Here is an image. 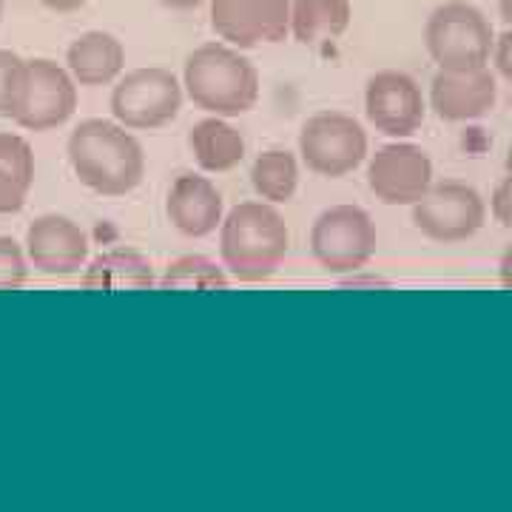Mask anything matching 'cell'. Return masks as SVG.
Segmentation results:
<instances>
[{"label": "cell", "mask_w": 512, "mask_h": 512, "mask_svg": "<svg viewBox=\"0 0 512 512\" xmlns=\"http://www.w3.org/2000/svg\"><path fill=\"white\" fill-rule=\"evenodd\" d=\"M74 177L100 197H126L146 177V154L140 140L111 120H83L69 137Z\"/></svg>", "instance_id": "1"}, {"label": "cell", "mask_w": 512, "mask_h": 512, "mask_svg": "<svg viewBox=\"0 0 512 512\" xmlns=\"http://www.w3.org/2000/svg\"><path fill=\"white\" fill-rule=\"evenodd\" d=\"M291 231L271 202H239L220 222L222 268L239 282H262L285 262Z\"/></svg>", "instance_id": "2"}, {"label": "cell", "mask_w": 512, "mask_h": 512, "mask_svg": "<svg viewBox=\"0 0 512 512\" xmlns=\"http://www.w3.org/2000/svg\"><path fill=\"white\" fill-rule=\"evenodd\" d=\"M183 86L197 109L217 117H239L259 100V72L228 43H202L185 57Z\"/></svg>", "instance_id": "3"}, {"label": "cell", "mask_w": 512, "mask_h": 512, "mask_svg": "<svg viewBox=\"0 0 512 512\" xmlns=\"http://www.w3.org/2000/svg\"><path fill=\"white\" fill-rule=\"evenodd\" d=\"M493 37L490 18L467 0H447L436 6L424 26L427 55L441 72H470L490 66Z\"/></svg>", "instance_id": "4"}, {"label": "cell", "mask_w": 512, "mask_h": 512, "mask_svg": "<svg viewBox=\"0 0 512 512\" xmlns=\"http://www.w3.org/2000/svg\"><path fill=\"white\" fill-rule=\"evenodd\" d=\"M183 109V86L163 66L134 69L117 80L111 92V114L128 131H154L177 120Z\"/></svg>", "instance_id": "5"}, {"label": "cell", "mask_w": 512, "mask_h": 512, "mask_svg": "<svg viewBox=\"0 0 512 512\" xmlns=\"http://www.w3.org/2000/svg\"><path fill=\"white\" fill-rule=\"evenodd\" d=\"M379 234L365 208L333 205L322 211L311 228L313 259L330 274H356L376 254Z\"/></svg>", "instance_id": "6"}, {"label": "cell", "mask_w": 512, "mask_h": 512, "mask_svg": "<svg viewBox=\"0 0 512 512\" xmlns=\"http://www.w3.org/2000/svg\"><path fill=\"white\" fill-rule=\"evenodd\" d=\"M299 154L319 177H348L365 163L367 131L362 123L342 111H319L305 120L299 131Z\"/></svg>", "instance_id": "7"}, {"label": "cell", "mask_w": 512, "mask_h": 512, "mask_svg": "<svg viewBox=\"0 0 512 512\" xmlns=\"http://www.w3.org/2000/svg\"><path fill=\"white\" fill-rule=\"evenodd\" d=\"M487 222V205L476 188L461 180L430 183L413 202V225L421 234L441 245H453L476 237Z\"/></svg>", "instance_id": "8"}, {"label": "cell", "mask_w": 512, "mask_h": 512, "mask_svg": "<svg viewBox=\"0 0 512 512\" xmlns=\"http://www.w3.org/2000/svg\"><path fill=\"white\" fill-rule=\"evenodd\" d=\"M433 183V160L421 146L390 143L367 163V185L384 205H413Z\"/></svg>", "instance_id": "9"}, {"label": "cell", "mask_w": 512, "mask_h": 512, "mask_svg": "<svg viewBox=\"0 0 512 512\" xmlns=\"http://www.w3.org/2000/svg\"><path fill=\"white\" fill-rule=\"evenodd\" d=\"M365 111L370 126L387 137H410L424 123L427 103L421 86L407 72L384 69L365 86Z\"/></svg>", "instance_id": "10"}, {"label": "cell", "mask_w": 512, "mask_h": 512, "mask_svg": "<svg viewBox=\"0 0 512 512\" xmlns=\"http://www.w3.org/2000/svg\"><path fill=\"white\" fill-rule=\"evenodd\" d=\"M26 97L15 123L26 131H52L72 120L77 111V83L69 69L57 66L55 60L37 57L26 60Z\"/></svg>", "instance_id": "11"}, {"label": "cell", "mask_w": 512, "mask_h": 512, "mask_svg": "<svg viewBox=\"0 0 512 512\" xmlns=\"http://www.w3.org/2000/svg\"><path fill=\"white\" fill-rule=\"evenodd\" d=\"M498 100V77L490 66L470 72H436L430 83V106L447 123L487 117Z\"/></svg>", "instance_id": "12"}, {"label": "cell", "mask_w": 512, "mask_h": 512, "mask_svg": "<svg viewBox=\"0 0 512 512\" xmlns=\"http://www.w3.org/2000/svg\"><path fill=\"white\" fill-rule=\"evenodd\" d=\"M26 251L43 274H77L89 259V237L69 217L43 214L26 231Z\"/></svg>", "instance_id": "13"}, {"label": "cell", "mask_w": 512, "mask_h": 512, "mask_svg": "<svg viewBox=\"0 0 512 512\" xmlns=\"http://www.w3.org/2000/svg\"><path fill=\"white\" fill-rule=\"evenodd\" d=\"M222 194L217 185L200 174H180L165 200V214L185 237H208L222 222Z\"/></svg>", "instance_id": "14"}, {"label": "cell", "mask_w": 512, "mask_h": 512, "mask_svg": "<svg viewBox=\"0 0 512 512\" xmlns=\"http://www.w3.org/2000/svg\"><path fill=\"white\" fill-rule=\"evenodd\" d=\"M66 66L77 86H109L126 66V49L109 32H86L69 46Z\"/></svg>", "instance_id": "15"}, {"label": "cell", "mask_w": 512, "mask_h": 512, "mask_svg": "<svg viewBox=\"0 0 512 512\" xmlns=\"http://www.w3.org/2000/svg\"><path fill=\"white\" fill-rule=\"evenodd\" d=\"M80 285L86 291H143V288H154L157 279L146 256L126 248H114L94 259Z\"/></svg>", "instance_id": "16"}, {"label": "cell", "mask_w": 512, "mask_h": 512, "mask_svg": "<svg viewBox=\"0 0 512 512\" xmlns=\"http://www.w3.org/2000/svg\"><path fill=\"white\" fill-rule=\"evenodd\" d=\"M350 20V0H293L291 35L302 46L328 43L348 32Z\"/></svg>", "instance_id": "17"}, {"label": "cell", "mask_w": 512, "mask_h": 512, "mask_svg": "<svg viewBox=\"0 0 512 512\" xmlns=\"http://www.w3.org/2000/svg\"><path fill=\"white\" fill-rule=\"evenodd\" d=\"M188 143H191V151H194L202 171H211V174L231 171L245 157V140H242L239 128L225 123L222 117L200 120L191 128Z\"/></svg>", "instance_id": "18"}, {"label": "cell", "mask_w": 512, "mask_h": 512, "mask_svg": "<svg viewBox=\"0 0 512 512\" xmlns=\"http://www.w3.org/2000/svg\"><path fill=\"white\" fill-rule=\"evenodd\" d=\"M265 0H211V29L234 49H254L262 43Z\"/></svg>", "instance_id": "19"}, {"label": "cell", "mask_w": 512, "mask_h": 512, "mask_svg": "<svg viewBox=\"0 0 512 512\" xmlns=\"http://www.w3.org/2000/svg\"><path fill=\"white\" fill-rule=\"evenodd\" d=\"M251 185L265 202H274V205L291 202L296 185H299L296 157L282 148H271V151L259 154L251 168Z\"/></svg>", "instance_id": "20"}, {"label": "cell", "mask_w": 512, "mask_h": 512, "mask_svg": "<svg viewBox=\"0 0 512 512\" xmlns=\"http://www.w3.org/2000/svg\"><path fill=\"white\" fill-rule=\"evenodd\" d=\"M160 285L168 291H188V288H194V291H225L228 276L208 256L188 254L168 265Z\"/></svg>", "instance_id": "21"}, {"label": "cell", "mask_w": 512, "mask_h": 512, "mask_svg": "<svg viewBox=\"0 0 512 512\" xmlns=\"http://www.w3.org/2000/svg\"><path fill=\"white\" fill-rule=\"evenodd\" d=\"M26 77H29L26 60L9 49H0V117L15 120L20 114L26 97Z\"/></svg>", "instance_id": "22"}, {"label": "cell", "mask_w": 512, "mask_h": 512, "mask_svg": "<svg viewBox=\"0 0 512 512\" xmlns=\"http://www.w3.org/2000/svg\"><path fill=\"white\" fill-rule=\"evenodd\" d=\"M0 171L26 191L35 183V154L20 134H0Z\"/></svg>", "instance_id": "23"}, {"label": "cell", "mask_w": 512, "mask_h": 512, "mask_svg": "<svg viewBox=\"0 0 512 512\" xmlns=\"http://www.w3.org/2000/svg\"><path fill=\"white\" fill-rule=\"evenodd\" d=\"M26 256L12 237H0V291H18L26 282Z\"/></svg>", "instance_id": "24"}, {"label": "cell", "mask_w": 512, "mask_h": 512, "mask_svg": "<svg viewBox=\"0 0 512 512\" xmlns=\"http://www.w3.org/2000/svg\"><path fill=\"white\" fill-rule=\"evenodd\" d=\"M293 0H265L262 6V43H282L291 35Z\"/></svg>", "instance_id": "25"}, {"label": "cell", "mask_w": 512, "mask_h": 512, "mask_svg": "<svg viewBox=\"0 0 512 512\" xmlns=\"http://www.w3.org/2000/svg\"><path fill=\"white\" fill-rule=\"evenodd\" d=\"M26 194H29L26 188H20L12 177L0 171V214H18L26 205Z\"/></svg>", "instance_id": "26"}, {"label": "cell", "mask_w": 512, "mask_h": 512, "mask_svg": "<svg viewBox=\"0 0 512 512\" xmlns=\"http://www.w3.org/2000/svg\"><path fill=\"white\" fill-rule=\"evenodd\" d=\"M510 49H512V32L510 29H504L501 35L493 37V52H490V63H493L495 72L501 74L504 80H510L512 77Z\"/></svg>", "instance_id": "27"}, {"label": "cell", "mask_w": 512, "mask_h": 512, "mask_svg": "<svg viewBox=\"0 0 512 512\" xmlns=\"http://www.w3.org/2000/svg\"><path fill=\"white\" fill-rule=\"evenodd\" d=\"M490 211H493V217L504 228H510L512 225V180L510 177H504L501 183L495 185V194L493 200H490Z\"/></svg>", "instance_id": "28"}, {"label": "cell", "mask_w": 512, "mask_h": 512, "mask_svg": "<svg viewBox=\"0 0 512 512\" xmlns=\"http://www.w3.org/2000/svg\"><path fill=\"white\" fill-rule=\"evenodd\" d=\"M46 9H52V12H60V15H69V12H77V9H83L89 0H40Z\"/></svg>", "instance_id": "29"}, {"label": "cell", "mask_w": 512, "mask_h": 512, "mask_svg": "<svg viewBox=\"0 0 512 512\" xmlns=\"http://www.w3.org/2000/svg\"><path fill=\"white\" fill-rule=\"evenodd\" d=\"M345 285H350V288H362V285H390L387 279H382V276H350V279H345Z\"/></svg>", "instance_id": "30"}, {"label": "cell", "mask_w": 512, "mask_h": 512, "mask_svg": "<svg viewBox=\"0 0 512 512\" xmlns=\"http://www.w3.org/2000/svg\"><path fill=\"white\" fill-rule=\"evenodd\" d=\"M163 6H168V9H180V12H188V9H197V6H202L205 0H160Z\"/></svg>", "instance_id": "31"}, {"label": "cell", "mask_w": 512, "mask_h": 512, "mask_svg": "<svg viewBox=\"0 0 512 512\" xmlns=\"http://www.w3.org/2000/svg\"><path fill=\"white\" fill-rule=\"evenodd\" d=\"M501 20H504V23H510V20H512L510 0H504V3H501Z\"/></svg>", "instance_id": "32"}, {"label": "cell", "mask_w": 512, "mask_h": 512, "mask_svg": "<svg viewBox=\"0 0 512 512\" xmlns=\"http://www.w3.org/2000/svg\"><path fill=\"white\" fill-rule=\"evenodd\" d=\"M0 18H3V0H0Z\"/></svg>", "instance_id": "33"}]
</instances>
